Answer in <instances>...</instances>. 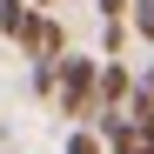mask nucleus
I'll return each instance as SVG.
<instances>
[{"instance_id":"4","label":"nucleus","mask_w":154,"mask_h":154,"mask_svg":"<svg viewBox=\"0 0 154 154\" xmlns=\"http://www.w3.org/2000/svg\"><path fill=\"white\" fill-rule=\"evenodd\" d=\"M34 20H40L34 0H0V34H7V40H27V34H34Z\"/></svg>"},{"instance_id":"11","label":"nucleus","mask_w":154,"mask_h":154,"mask_svg":"<svg viewBox=\"0 0 154 154\" xmlns=\"http://www.w3.org/2000/svg\"><path fill=\"white\" fill-rule=\"evenodd\" d=\"M34 7H40V14H54V0H34Z\"/></svg>"},{"instance_id":"8","label":"nucleus","mask_w":154,"mask_h":154,"mask_svg":"<svg viewBox=\"0 0 154 154\" xmlns=\"http://www.w3.org/2000/svg\"><path fill=\"white\" fill-rule=\"evenodd\" d=\"M134 34L154 47V0H134Z\"/></svg>"},{"instance_id":"7","label":"nucleus","mask_w":154,"mask_h":154,"mask_svg":"<svg viewBox=\"0 0 154 154\" xmlns=\"http://www.w3.org/2000/svg\"><path fill=\"white\" fill-rule=\"evenodd\" d=\"M67 154H107V141L87 134V127H74V134H67Z\"/></svg>"},{"instance_id":"1","label":"nucleus","mask_w":154,"mask_h":154,"mask_svg":"<svg viewBox=\"0 0 154 154\" xmlns=\"http://www.w3.org/2000/svg\"><path fill=\"white\" fill-rule=\"evenodd\" d=\"M100 67L107 60H81V54H67L60 60V114H100Z\"/></svg>"},{"instance_id":"5","label":"nucleus","mask_w":154,"mask_h":154,"mask_svg":"<svg viewBox=\"0 0 154 154\" xmlns=\"http://www.w3.org/2000/svg\"><path fill=\"white\" fill-rule=\"evenodd\" d=\"M121 114H127V121H134V127H141V134L154 141V94H147V87H134V100H127V107H121Z\"/></svg>"},{"instance_id":"2","label":"nucleus","mask_w":154,"mask_h":154,"mask_svg":"<svg viewBox=\"0 0 154 154\" xmlns=\"http://www.w3.org/2000/svg\"><path fill=\"white\" fill-rule=\"evenodd\" d=\"M20 47H27V60H34V67H54V60H67V27H60L54 14H40V20H34V34L20 40Z\"/></svg>"},{"instance_id":"10","label":"nucleus","mask_w":154,"mask_h":154,"mask_svg":"<svg viewBox=\"0 0 154 154\" xmlns=\"http://www.w3.org/2000/svg\"><path fill=\"white\" fill-rule=\"evenodd\" d=\"M141 87H147V94H154V60H147V74H141Z\"/></svg>"},{"instance_id":"6","label":"nucleus","mask_w":154,"mask_h":154,"mask_svg":"<svg viewBox=\"0 0 154 154\" xmlns=\"http://www.w3.org/2000/svg\"><path fill=\"white\" fill-rule=\"evenodd\" d=\"M121 40H127V20H107V34H100V60H121Z\"/></svg>"},{"instance_id":"3","label":"nucleus","mask_w":154,"mask_h":154,"mask_svg":"<svg viewBox=\"0 0 154 154\" xmlns=\"http://www.w3.org/2000/svg\"><path fill=\"white\" fill-rule=\"evenodd\" d=\"M134 87H141L134 74H127L121 60H107V67H100V114H121L127 100H134Z\"/></svg>"},{"instance_id":"9","label":"nucleus","mask_w":154,"mask_h":154,"mask_svg":"<svg viewBox=\"0 0 154 154\" xmlns=\"http://www.w3.org/2000/svg\"><path fill=\"white\" fill-rule=\"evenodd\" d=\"M100 20H134V0H94Z\"/></svg>"}]
</instances>
